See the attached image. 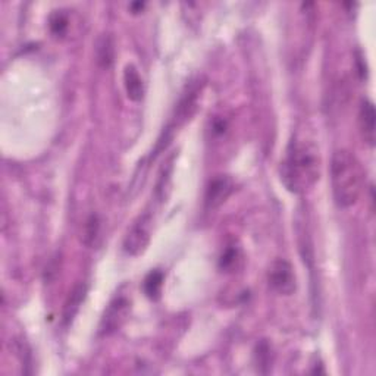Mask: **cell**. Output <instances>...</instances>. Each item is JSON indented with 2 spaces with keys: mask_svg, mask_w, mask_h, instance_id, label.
Instances as JSON below:
<instances>
[{
  "mask_svg": "<svg viewBox=\"0 0 376 376\" xmlns=\"http://www.w3.org/2000/svg\"><path fill=\"white\" fill-rule=\"evenodd\" d=\"M281 181L288 191L305 194L321 178V154L308 138H293L281 164Z\"/></svg>",
  "mask_w": 376,
  "mask_h": 376,
  "instance_id": "1",
  "label": "cell"
},
{
  "mask_svg": "<svg viewBox=\"0 0 376 376\" xmlns=\"http://www.w3.org/2000/svg\"><path fill=\"white\" fill-rule=\"evenodd\" d=\"M332 194L340 208L354 206L365 188V169L350 150H337L331 161Z\"/></svg>",
  "mask_w": 376,
  "mask_h": 376,
  "instance_id": "2",
  "label": "cell"
},
{
  "mask_svg": "<svg viewBox=\"0 0 376 376\" xmlns=\"http://www.w3.org/2000/svg\"><path fill=\"white\" fill-rule=\"evenodd\" d=\"M129 312H131V303H129L126 297L113 298L106 308L102 316V321H100L99 335L109 337L120 331L121 326L126 322Z\"/></svg>",
  "mask_w": 376,
  "mask_h": 376,
  "instance_id": "3",
  "label": "cell"
},
{
  "mask_svg": "<svg viewBox=\"0 0 376 376\" xmlns=\"http://www.w3.org/2000/svg\"><path fill=\"white\" fill-rule=\"evenodd\" d=\"M153 221L149 213L140 216L124 240V250L129 256H140L146 252L152 240Z\"/></svg>",
  "mask_w": 376,
  "mask_h": 376,
  "instance_id": "4",
  "label": "cell"
},
{
  "mask_svg": "<svg viewBox=\"0 0 376 376\" xmlns=\"http://www.w3.org/2000/svg\"><path fill=\"white\" fill-rule=\"evenodd\" d=\"M268 282L272 290L281 296H291L297 288L294 269L282 259L275 260L269 266Z\"/></svg>",
  "mask_w": 376,
  "mask_h": 376,
  "instance_id": "5",
  "label": "cell"
},
{
  "mask_svg": "<svg viewBox=\"0 0 376 376\" xmlns=\"http://www.w3.org/2000/svg\"><path fill=\"white\" fill-rule=\"evenodd\" d=\"M233 191H234L233 180L226 175L215 177L209 182L208 190H206V196H205L206 208L209 210H215V209L221 208L228 200V197L233 194Z\"/></svg>",
  "mask_w": 376,
  "mask_h": 376,
  "instance_id": "6",
  "label": "cell"
},
{
  "mask_svg": "<svg viewBox=\"0 0 376 376\" xmlns=\"http://www.w3.org/2000/svg\"><path fill=\"white\" fill-rule=\"evenodd\" d=\"M359 125H360V133L363 137L365 143H368L370 147L375 146L376 140V113H375V106L370 100H363L359 110Z\"/></svg>",
  "mask_w": 376,
  "mask_h": 376,
  "instance_id": "7",
  "label": "cell"
},
{
  "mask_svg": "<svg viewBox=\"0 0 376 376\" xmlns=\"http://www.w3.org/2000/svg\"><path fill=\"white\" fill-rule=\"evenodd\" d=\"M124 85H125L128 99L133 100V102H140V100L144 97V84L134 65L125 66Z\"/></svg>",
  "mask_w": 376,
  "mask_h": 376,
  "instance_id": "8",
  "label": "cell"
},
{
  "mask_svg": "<svg viewBox=\"0 0 376 376\" xmlns=\"http://www.w3.org/2000/svg\"><path fill=\"white\" fill-rule=\"evenodd\" d=\"M96 56L97 62L102 68H109L113 64V56H115V49H113V41L109 34H103L97 40L96 45Z\"/></svg>",
  "mask_w": 376,
  "mask_h": 376,
  "instance_id": "9",
  "label": "cell"
},
{
  "mask_svg": "<svg viewBox=\"0 0 376 376\" xmlns=\"http://www.w3.org/2000/svg\"><path fill=\"white\" fill-rule=\"evenodd\" d=\"M164 281H165V275L159 269L152 270L146 277V280H144V284H143L144 293H146V296L150 300H157L159 297H161Z\"/></svg>",
  "mask_w": 376,
  "mask_h": 376,
  "instance_id": "10",
  "label": "cell"
},
{
  "mask_svg": "<svg viewBox=\"0 0 376 376\" xmlns=\"http://www.w3.org/2000/svg\"><path fill=\"white\" fill-rule=\"evenodd\" d=\"M85 293H87V287L85 285H78L74 288V291L71 293L66 305H65V310H64V319L65 322H71L72 319H74V316L77 314L81 303L84 301L85 298Z\"/></svg>",
  "mask_w": 376,
  "mask_h": 376,
  "instance_id": "11",
  "label": "cell"
},
{
  "mask_svg": "<svg viewBox=\"0 0 376 376\" xmlns=\"http://www.w3.org/2000/svg\"><path fill=\"white\" fill-rule=\"evenodd\" d=\"M243 260V254L240 252L238 247H234V245H231V247H228L221 259H219V268L221 270L224 272H233L236 270Z\"/></svg>",
  "mask_w": 376,
  "mask_h": 376,
  "instance_id": "12",
  "label": "cell"
},
{
  "mask_svg": "<svg viewBox=\"0 0 376 376\" xmlns=\"http://www.w3.org/2000/svg\"><path fill=\"white\" fill-rule=\"evenodd\" d=\"M49 27H50V31L53 36L64 37L68 31V27H69V20H68V15L65 13V10H55L50 15Z\"/></svg>",
  "mask_w": 376,
  "mask_h": 376,
  "instance_id": "13",
  "label": "cell"
},
{
  "mask_svg": "<svg viewBox=\"0 0 376 376\" xmlns=\"http://www.w3.org/2000/svg\"><path fill=\"white\" fill-rule=\"evenodd\" d=\"M100 234V221L96 215H92L85 222L84 233H82V243L89 247L96 245V240L99 238Z\"/></svg>",
  "mask_w": 376,
  "mask_h": 376,
  "instance_id": "14",
  "label": "cell"
}]
</instances>
